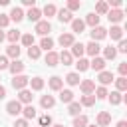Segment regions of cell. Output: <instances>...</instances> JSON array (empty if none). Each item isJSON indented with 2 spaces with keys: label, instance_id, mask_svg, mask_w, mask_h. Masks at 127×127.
<instances>
[{
  "label": "cell",
  "instance_id": "1",
  "mask_svg": "<svg viewBox=\"0 0 127 127\" xmlns=\"http://www.w3.org/2000/svg\"><path fill=\"white\" fill-rule=\"evenodd\" d=\"M50 30H52V24H50V20H40V22H36V28H34V32H36V34H40L42 38H46V36L50 34Z\"/></svg>",
  "mask_w": 127,
  "mask_h": 127
},
{
  "label": "cell",
  "instance_id": "2",
  "mask_svg": "<svg viewBox=\"0 0 127 127\" xmlns=\"http://www.w3.org/2000/svg\"><path fill=\"white\" fill-rule=\"evenodd\" d=\"M28 81H30L28 75H22V73H20V75H14V77H12V87L18 89V91H20V89H26Z\"/></svg>",
  "mask_w": 127,
  "mask_h": 127
},
{
  "label": "cell",
  "instance_id": "3",
  "mask_svg": "<svg viewBox=\"0 0 127 127\" xmlns=\"http://www.w3.org/2000/svg\"><path fill=\"white\" fill-rule=\"evenodd\" d=\"M89 36H91V42H99V40H103L107 36V30L103 26H95V28H91Z\"/></svg>",
  "mask_w": 127,
  "mask_h": 127
},
{
  "label": "cell",
  "instance_id": "4",
  "mask_svg": "<svg viewBox=\"0 0 127 127\" xmlns=\"http://www.w3.org/2000/svg\"><path fill=\"white\" fill-rule=\"evenodd\" d=\"M6 113H8V115H20V113H22V103H20L18 99L8 101V103H6Z\"/></svg>",
  "mask_w": 127,
  "mask_h": 127
},
{
  "label": "cell",
  "instance_id": "5",
  "mask_svg": "<svg viewBox=\"0 0 127 127\" xmlns=\"http://www.w3.org/2000/svg\"><path fill=\"white\" fill-rule=\"evenodd\" d=\"M58 42H60V46H62V48H71V46H73V42H75V38H73V34H71V32H65V34H62V36L58 38Z\"/></svg>",
  "mask_w": 127,
  "mask_h": 127
},
{
  "label": "cell",
  "instance_id": "6",
  "mask_svg": "<svg viewBox=\"0 0 127 127\" xmlns=\"http://www.w3.org/2000/svg\"><path fill=\"white\" fill-rule=\"evenodd\" d=\"M79 89L83 91V95H91L95 91V81L93 79H83V81H79Z\"/></svg>",
  "mask_w": 127,
  "mask_h": 127
},
{
  "label": "cell",
  "instance_id": "7",
  "mask_svg": "<svg viewBox=\"0 0 127 127\" xmlns=\"http://www.w3.org/2000/svg\"><path fill=\"white\" fill-rule=\"evenodd\" d=\"M95 121H97V127H107L111 123V113L109 111H99L97 117H95Z\"/></svg>",
  "mask_w": 127,
  "mask_h": 127
},
{
  "label": "cell",
  "instance_id": "8",
  "mask_svg": "<svg viewBox=\"0 0 127 127\" xmlns=\"http://www.w3.org/2000/svg\"><path fill=\"white\" fill-rule=\"evenodd\" d=\"M48 85H50L52 91H60V89H64V79H62L60 75H52V77L48 79Z\"/></svg>",
  "mask_w": 127,
  "mask_h": 127
},
{
  "label": "cell",
  "instance_id": "9",
  "mask_svg": "<svg viewBox=\"0 0 127 127\" xmlns=\"http://www.w3.org/2000/svg\"><path fill=\"white\" fill-rule=\"evenodd\" d=\"M107 18H109V22H111V24H115V26H117V24L125 18V14H123V10H109V12H107Z\"/></svg>",
  "mask_w": 127,
  "mask_h": 127
},
{
  "label": "cell",
  "instance_id": "10",
  "mask_svg": "<svg viewBox=\"0 0 127 127\" xmlns=\"http://www.w3.org/2000/svg\"><path fill=\"white\" fill-rule=\"evenodd\" d=\"M71 58H83V54H85V46L81 44V42H73V46H71Z\"/></svg>",
  "mask_w": 127,
  "mask_h": 127
},
{
  "label": "cell",
  "instance_id": "11",
  "mask_svg": "<svg viewBox=\"0 0 127 127\" xmlns=\"http://www.w3.org/2000/svg\"><path fill=\"white\" fill-rule=\"evenodd\" d=\"M44 62H46V64H48L50 67H56V65L60 64V54L52 50V52H48V54H46V58H44Z\"/></svg>",
  "mask_w": 127,
  "mask_h": 127
},
{
  "label": "cell",
  "instance_id": "12",
  "mask_svg": "<svg viewBox=\"0 0 127 127\" xmlns=\"http://www.w3.org/2000/svg\"><path fill=\"white\" fill-rule=\"evenodd\" d=\"M24 62H20V60H14V62H10V65H8V69H10V73L12 75H20L22 71H24Z\"/></svg>",
  "mask_w": 127,
  "mask_h": 127
},
{
  "label": "cell",
  "instance_id": "13",
  "mask_svg": "<svg viewBox=\"0 0 127 127\" xmlns=\"http://www.w3.org/2000/svg\"><path fill=\"white\" fill-rule=\"evenodd\" d=\"M32 89H20L18 91V101L20 103H26V105H30L32 103Z\"/></svg>",
  "mask_w": 127,
  "mask_h": 127
},
{
  "label": "cell",
  "instance_id": "14",
  "mask_svg": "<svg viewBox=\"0 0 127 127\" xmlns=\"http://www.w3.org/2000/svg\"><path fill=\"white\" fill-rule=\"evenodd\" d=\"M24 16H26V14H24V10H22V8H18V6H14V8L10 10V14H8V18H10V20H14V22H22V20H24Z\"/></svg>",
  "mask_w": 127,
  "mask_h": 127
},
{
  "label": "cell",
  "instance_id": "15",
  "mask_svg": "<svg viewBox=\"0 0 127 127\" xmlns=\"http://www.w3.org/2000/svg\"><path fill=\"white\" fill-rule=\"evenodd\" d=\"M58 20H60L62 24H71L73 16H71V12H69V10L62 8V10H58Z\"/></svg>",
  "mask_w": 127,
  "mask_h": 127
},
{
  "label": "cell",
  "instance_id": "16",
  "mask_svg": "<svg viewBox=\"0 0 127 127\" xmlns=\"http://www.w3.org/2000/svg\"><path fill=\"white\" fill-rule=\"evenodd\" d=\"M101 52V46L97 44V42H89L87 46H85V54L87 56H91V58H97V54Z\"/></svg>",
  "mask_w": 127,
  "mask_h": 127
},
{
  "label": "cell",
  "instance_id": "17",
  "mask_svg": "<svg viewBox=\"0 0 127 127\" xmlns=\"http://www.w3.org/2000/svg\"><path fill=\"white\" fill-rule=\"evenodd\" d=\"M97 79H99V83H101V85L105 87V85H109V83H111V81H113L115 77H113V73H111V71H105V69H103V71H99Z\"/></svg>",
  "mask_w": 127,
  "mask_h": 127
},
{
  "label": "cell",
  "instance_id": "18",
  "mask_svg": "<svg viewBox=\"0 0 127 127\" xmlns=\"http://www.w3.org/2000/svg\"><path fill=\"white\" fill-rule=\"evenodd\" d=\"M20 48H18V44H10L8 48H6V58H12V60H18L20 58Z\"/></svg>",
  "mask_w": 127,
  "mask_h": 127
},
{
  "label": "cell",
  "instance_id": "19",
  "mask_svg": "<svg viewBox=\"0 0 127 127\" xmlns=\"http://www.w3.org/2000/svg\"><path fill=\"white\" fill-rule=\"evenodd\" d=\"M89 67H91V69H95V71H103V69H105V60H103V58H99V56H97V58H93V60L89 62Z\"/></svg>",
  "mask_w": 127,
  "mask_h": 127
},
{
  "label": "cell",
  "instance_id": "20",
  "mask_svg": "<svg viewBox=\"0 0 127 127\" xmlns=\"http://www.w3.org/2000/svg\"><path fill=\"white\" fill-rule=\"evenodd\" d=\"M26 16H28L30 22H40V20H42V10H40L38 6H36V8H30Z\"/></svg>",
  "mask_w": 127,
  "mask_h": 127
},
{
  "label": "cell",
  "instance_id": "21",
  "mask_svg": "<svg viewBox=\"0 0 127 127\" xmlns=\"http://www.w3.org/2000/svg\"><path fill=\"white\" fill-rule=\"evenodd\" d=\"M85 30V24H83V20H79V18H73L71 20V34H81Z\"/></svg>",
  "mask_w": 127,
  "mask_h": 127
},
{
  "label": "cell",
  "instance_id": "22",
  "mask_svg": "<svg viewBox=\"0 0 127 127\" xmlns=\"http://www.w3.org/2000/svg\"><path fill=\"white\" fill-rule=\"evenodd\" d=\"M28 85L32 87V91H40V89H44V79L42 77H30Z\"/></svg>",
  "mask_w": 127,
  "mask_h": 127
},
{
  "label": "cell",
  "instance_id": "23",
  "mask_svg": "<svg viewBox=\"0 0 127 127\" xmlns=\"http://www.w3.org/2000/svg\"><path fill=\"white\" fill-rule=\"evenodd\" d=\"M60 101L62 103H71L73 101V91L71 89H60Z\"/></svg>",
  "mask_w": 127,
  "mask_h": 127
},
{
  "label": "cell",
  "instance_id": "24",
  "mask_svg": "<svg viewBox=\"0 0 127 127\" xmlns=\"http://www.w3.org/2000/svg\"><path fill=\"white\" fill-rule=\"evenodd\" d=\"M83 24H85V26H91V28H95V26H99V16L91 12V14H87V16H85Z\"/></svg>",
  "mask_w": 127,
  "mask_h": 127
},
{
  "label": "cell",
  "instance_id": "25",
  "mask_svg": "<svg viewBox=\"0 0 127 127\" xmlns=\"http://www.w3.org/2000/svg\"><path fill=\"white\" fill-rule=\"evenodd\" d=\"M107 34L111 36V40H123V28H119V26H111V30H107Z\"/></svg>",
  "mask_w": 127,
  "mask_h": 127
},
{
  "label": "cell",
  "instance_id": "26",
  "mask_svg": "<svg viewBox=\"0 0 127 127\" xmlns=\"http://www.w3.org/2000/svg\"><path fill=\"white\" fill-rule=\"evenodd\" d=\"M40 105H42L44 109H50V107H54V105H56V99H54V95H42V99H40Z\"/></svg>",
  "mask_w": 127,
  "mask_h": 127
},
{
  "label": "cell",
  "instance_id": "27",
  "mask_svg": "<svg viewBox=\"0 0 127 127\" xmlns=\"http://www.w3.org/2000/svg\"><path fill=\"white\" fill-rule=\"evenodd\" d=\"M22 115H24V119L28 121V119H34L36 117V107L30 103V105H26V107H22Z\"/></svg>",
  "mask_w": 127,
  "mask_h": 127
},
{
  "label": "cell",
  "instance_id": "28",
  "mask_svg": "<svg viewBox=\"0 0 127 127\" xmlns=\"http://www.w3.org/2000/svg\"><path fill=\"white\" fill-rule=\"evenodd\" d=\"M38 48H40V50H46V52H52V48H54V40H52L50 36H46V38H42V42H40Z\"/></svg>",
  "mask_w": 127,
  "mask_h": 127
},
{
  "label": "cell",
  "instance_id": "29",
  "mask_svg": "<svg viewBox=\"0 0 127 127\" xmlns=\"http://www.w3.org/2000/svg\"><path fill=\"white\" fill-rule=\"evenodd\" d=\"M107 99H109L111 105H119V103L123 101V95H121L119 91H111V93H107Z\"/></svg>",
  "mask_w": 127,
  "mask_h": 127
},
{
  "label": "cell",
  "instance_id": "30",
  "mask_svg": "<svg viewBox=\"0 0 127 127\" xmlns=\"http://www.w3.org/2000/svg\"><path fill=\"white\" fill-rule=\"evenodd\" d=\"M79 73H75V71H71V73H67L65 75V83L67 85H79Z\"/></svg>",
  "mask_w": 127,
  "mask_h": 127
},
{
  "label": "cell",
  "instance_id": "31",
  "mask_svg": "<svg viewBox=\"0 0 127 127\" xmlns=\"http://www.w3.org/2000/svg\"><path fill=\"white\" fill-rule=\"evenodd\" d=\"M79 111H81V105H79V101H71V103H67V113L69 115H79Z\"/></svg>",
  "mask_w": 127,
  "mask_h": 127
},
{
  "label": "cell",
  "instance_id": "32",
  "mask_svg": "<svg viewBox=\"0 0 127 127\" xmlns=\"http://www.w3.org/2000/svg\"><path fill=\"white\" fill-rule=\"evenodd\" d=\"M109 12V6H107V2H97L95 4V12L93 14H97V16H103V14H107Z\"/></svg>",
  "mask_w": 127,
  "mask_h": 127
},
{
  "label": "cell",
  "instance_id": "33",
  "mask_svg": "<svg viewBox=\"0 0 127 127\" xmlns=\"http://www.w3.org/2000/svg\"><path fill=\"white\" fill-rule=\"evenodd\" d=\"M56 14H58V8H56L54 4H46L44 10H42V16H48V18H52V16H56Z\"/></svg>",
  "mask_w": 127,
  "mask_h": 127
},
{
  "label": "cell",
  "instance_id": "34",
  "mask_svg": "<svg viewBox=\"0 0 127 127\" xmlns=\"http://www.w3.org/2000/svg\"><path fill=\"white\" fill-rule=\"evenodd\" d=\"M6 38H8V42H10V44H16V42L22 38V34H20V30H10V32L6 34Z\"/></svg>",
  "mask_w": 127,
  "mask_h": 127
},
{
  "label": "cell",
  "instance_id": "35",
  "mask_svg": "<svg viewBox=\"0 0 127 127\" xmlns=\"http://www.w3.org/2000/svg\"><path fill=\"white\" fill-rule=\"evenodd\" d=\"M115 56H117V52H115V48H113V46L103 48V60H115Z\"/></svg>",
  "mask_w": 127,
  "mask_h": 127
},
{
  "label": "cell",
  "instance_id": "36",
  "mask_svg": "<svg viewBox=\"0 0 127 127\" xmlns=\"http://www.w3.org/2000/svg\"><path fill=\"white\" fill-rule=\"evenodd\" d=\"M113 81H115V87H117V91H119V93L127 89V77H121V75H119V77H117V79H113Z\"/></svg>",
  "mask_w": 127,
  "mask_h": 127
},
{
  "label": "cell",
  "instance_id": "37",
  "mask_svg": "<svg viewBox=\"0 0 127 127\" xmlns=\"http://www.w3.org/2000/svg\"><path fill=\"white\" fill-rule=\"evenodd\" d=\"M107 87H103V85H99V87H95V91H93V95H95V99H107Z\"/></svg>",
  "mask_w": 127,
  "mask_h": 127
},
{
  "label": "cell",
  "instance_id": "38",
  "mask_svg": "<svg viewBox=\"0 0 127 127\" xmlns=\"http://www.w3.org/2000/svg\"><path fill=\"white\" fill-rule=\"evenodd\" d=\"M95 103V95L91 93V95H81V99H79V105H85V107H91Z\"/></svg>",
  "mask_w": 127,
  "mask_h": 127
},
{
  "label": "cell",
  "instance_id": "39",
  "mask_svg": "<svg viewBox=\"0 0 127 127\" xmlns=\"http://www.w3.org/2000/svg\"><path fill=\"white\" fill-rule=\"evenodd\" d=\"M73 127H87V115H75L73 117Z\"/></svg>",
  "mask_w": 127,
  "mask_h": 127
},
{
  "label": "cell",
  "instance_id": "40",
  "mask_svg": "<svg viewBox=\"0 0 127 127\" xmlns=\"http://www.w3.org/2000/svg\"><path fill=\"white\" fill-rule=\"evenodd\" d=\"M40 54H42V50H40L38 46H30V48H28V58H30V60H38Z\"/></svg>",
  "mask_w": 127,
  "mask_h": 127
},
{
  "label": "cell",
  "instance_id": "41",
  "mask_svg": "<svg viewBox=\"0 0 127 127\" xmlns=\"http://www.w3.org/2000/svg\"><path fill=\"white\" fill-rule=\"evenodd\" d=\"M75 67H77V71H87V69H89V62H87L85 58H79V60L75 62Z\"/></svg>",
  "mask_w": 127,
  "mask_h": 127
},
{
  "label": "cell",
  "instance_id": "42",
  "mask_svg": "<svg viewBox=\"0 0 127 127\" xmlns=\"http://www.w3.org/2000/svg\"><path fill=\"white\" fill-rule=\"evenodd\" d=\"M60 62H62L64 65H69V64L73 62V58H71V54H69V52H65V50H64V52L60 54Z\"/></svg>",
  "mask_w": 127,
  "mask_h": 127
},
{
  "label": "cell",
  "instance_id": "43",
  "mask_svg": "<svg viewBox=\"0 0 127 127\" xmlns=\"http://www.w3.org/2000/svg\"><path fill=\"white\" fill-rule=\"evenodd\" d=\"M22 44L26 46V48H30V46H34V34H22Z\"/></svg>",
  "mask_w": 127,
  "mask_h": 127
},
{
  "label": "cell",
  "instance_id": "44",
  "mask_svg": "<svg viewBox=\"0 0 127 127\" xmlns=\"http://www.w3.org/2000/svg\"><path fill=\"white\" fill-rule=\"evenodd\" d=\"M79 8H81V2H79V0H67V8H65V10L73 12V10H79Z\"/></svg>",
  "mask_w": 127,
  "mask_h": 127
},
{
  "label": "cell",
  "instance_id": "45",
  "mask_svg": "<svg viewBox=\"0 0 127 127\" xmlns=\"http://www.w3.org/2000/svg\"><path fill=\"white\" fill-rule=\"evenodd\" d=\"M48 125H52V115H42L40 117V127H48Z\"/></svg>",
  "mask_w": 127,
  "mask_h": 127
},
{
  "label": "cell",
  "instance_id": "46",
  "mask_svg": "<svg viewBox=\"0 0 127 127\" xmlns=\"http://www.w3.org/2000/svg\"><path fill=\"white\" fill-rule=\"evenodd\" d=\"M10 24V18H8V14H0V30L2 28H6Z\"/></svg>",
  "mask_w": 127,
  "mask_h": 127
},
{
  "label": "cell",
  "instance_id": "47",
  "mask_svg": "<svg viewBox=\"0 0 127 127\" xmlns=\"http://www.w3.org/2000/svg\"><path fill=\"white\" fill-rule=\"evenodd\" d=\"M115 52H121V54H125V52H127V42H125V40H119V46L115 48Z\"/></svg>",
  "mask_w": 127,
  "mask_h": 127
},
{
  "label": "cell",
  "instance_id": "48",
  "mask_svg": "<svg viewBox=\"0 0 127 127\" xmlns=\"http://www.w3.org/2000/svg\"><path fill=\"white\" fill-rule=\"evenodd\" d=\"M8 65H10L8 58H6V56H0V71H2V69H8Z\"/></svg>",
  "mask_w": 127,
  "mask_h": 127
},
{
  "label": "cell",
  "instance_id": "49",
  "mask_svg": "<svg viewBox=\"0 0 127 127\" xmlns=\"http://www.w3.org/2000/svg\"><path fill=\"white\" fill-rule=\"evenodd\" d=\"M119 73H121V77L127 75V62H121L119 64Z\"/></svg>",
  "mask_w": 127,
  "mask_h": 127
},
{
  "label": "cell",
  "instance_id": "50",
  "mask_svg": "<svg viewBox=\"0 0 127 127\" xmlns=\"http://www.w3.org/2000/svg\"><path fill=\"white\" fill-rule=\"evenodd\" d=\"M14 127H28V121L22 117V119H16L14 121Z\"/></svg>",
  "mask_w": 127,
  "mask_h": 127
},
{
  "label": "cell",
  "instance_id": "51",
  "mask_svg": "<svg viewBox=\"0 0 127 127\" xmlns=\"http://www.w3.org/2000/svg\"><path fill=\"white\" fill-rule=\"evenodd\" d=\"M22 4L28 8H36V0H22Z\"/></svg>",
  "mask_w": 127,
  "mask_h": 127
},
{
  "label": "cell",
  "instance_id": "52",
  "mask_svg": "<svg viewBox=\"0 0 127 127\" xmlns=\"http://www.w3.org/2000/svg\"><path fill=\"white\" fill-rule=\"evenodd\" d=\"M4 97H6V87L0 85V99H4Z\"/></svg>",
  "mask_w": 127,
  "mask_h": 127
},
{
  "label": "cell",
  "instance_id": "53",
  "mask_svg": "<svg viewBox=\"0 0 127 127\" xmlns=\"http://www.w3.org/2000/svg\"><path fill=\"white\" fill-rule=\"evenodd\" d=\"M115 127H127V121H117V125Z\"/></svg>",
  "mask_w": 127,
  "mask_h": 127
},
{
  "label": "cell",
  "instance_id": "54",
  "mask_svg": "<svg viewBox=\"0 0 127 127\" xmlns=\"http://www.w3.org/2000/svg\"><path fill=\"white\" fill-rule=\"evenodd\" d=\"M4 38H6V34H4L2 30H0V44H2V40H4Z\"/></svg>",
  "mask_w": 127,
  "mask_h": 127
},
{
  "label": "cell",
  "instance_id": "55",
  "mask_svg": "<svg viewBox=\"0 0 127 127\" xmlns=\"http://www.w3.org/2000/svg\"><path fill=\"white\" fill-rule=\"evenodd\" d=\"M52 127H64V125H62V123H56V125H52Z\"/></svg>",
  "mask_w": 127,
  "mask_h": 127
},
{
  "label": "cell",
  "instance_id": "56",
  "mask_svg": "<svg viewBox=\"0 0 127 127\" xmlns=\"http://www.w3.org/2000/svg\"><path fill=\"white\" fill-rule=\"evenodd\" d=\"M87 127H97V125H87Z\"/></svg>",
  "mask_w": 127,
  "mask_h": 127
}]
</instances>
